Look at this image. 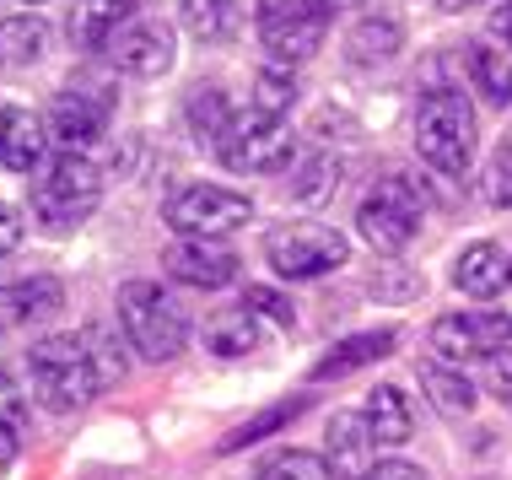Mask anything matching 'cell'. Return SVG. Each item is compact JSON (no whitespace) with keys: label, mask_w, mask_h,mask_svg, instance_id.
I'll list each match as a JSON object with an SVG mask.
<instances>
[{"label":"cell","mask_w":512,"mask_h":480,"mask_svg":"<svg viewBox=\"0 0 512 480\" xmlns=\"http://www.w3.org/2000/svg\"><path fill=\"white\" fill-rule=\"evenodd\" d=\"M108 114H114V92L87 87V81H81V87L54 92L44 125H49V141L60 146V152L92 157V146H98L103 135H108Z\"/></svg>","instance_id":"obj_11"},{"label":"cell","mask_w":512,"mask_h":480,"mask_svg":"<svg viewBox=\"0 0 512 480\" xmlns=\"http://www.w3.org/2000/svg\"><path fill=\"white\" fill-rule=\"evenodd\" d=\"M491 33H496V38H502V44L512 49V0H502V6L491 11Z\"/></svg>","instance_id":"obj_40"},{"label":"cell","mask_w":512,"mask_h":480,"mask_svg":"<svg viewBox=\"0 0 512 480\" xmlns=\"http://www.w3.org/2000/svg\"><path fill=\"white\" fill-rule=\"evenodd\" d=\"M415 373H421V389H426V400H432L442 416H469V410H475V383L464 378V367H453V362H421L415 367Z\"/></svg>","instance_id":"obj_26"},{"label":"cell","mask_w":512,"mask_h":480,"mask_svg":"<svg viewBox=\"0 0 512 480\" xmlns=\"http://www.w3.org/2000/svg\"><path fill=\"white\" fill-rule=\"evenodd\" d=\"M17 243H22V216L11 211L6 200H0V254H11Z\"/></svg>","instance_id":"obj_38"},{"label":"cell","mask_w":512,"mask_h":480,"mask_svg":"<svg viewBox=\"0 0 512 480\" xmlns=\"http://www.w3.org/2000/svg\"><path fill=\"white\" fill-rule=\"evenodd\" d=\"M162 265H168L173 281L200 286V292H216V286L238 281V265H243V259L232 254L221 238H178L173 249L162 254Z\"/></svg>","instance_id":"obj_13"},{"label":"cell","mask_w":512,"mask_h":480,"mask_svg":"<svg viewBox=\"0 0 512 480\" xmlns=\"http://www.w3.org/2000/svg\"><path fill=\"white\" fill-rule=\"evenodd\" d=\"M22 416H27V405H22L17 383H11L6 373H0V421H11V427H22Z\"/></svg>","instance_id":"obj_37"},{"label":"cell","mask_w":512,"mask_h":480,"mask_svg":"<svg viewBox=\"0 0 512 480\" xmlns=\"http://www.w3.org/2000/svg\"><path fill=\"white\" fill-rule=\"evenodd\" d=\"M453 286H459L464 297H496L507 286V254L496 249V243H469V249H459V259H453Z\"/></svg>","instance_id":"obj_18"},{"label":"cell","mask_w":512,"mask_h":480,"mask_svg":"<svg viewBox=\"0 0 512 480\" xmlns=\"http://www.w3.org/2000/svg\"><path fill=\"white\" fill-rule=\"evenodd\" d=\"M49 157V125L22 103L0 108V168L11 173H38Z\"/></svg>","instance_id":"obj_14"},{"label":"cell","mask_w":512,"mask_h":480,"mask_svg":"<svg viewBox=\"0 0 512 480\" xmlns=\"http://www.w3.org/2000/svg\"><path fill=\"white\" fill-rule=\"evenodd\" d=\"M464 6H475V0H442V11H464Z\"/></svg>","instance_id":"obj_42"},{"label":"cell","mask_w":512,"mask_h":480,"mask_svg":"<svg viewBox=\"0 0 512 480\" xmlns=\"http://www.w3.org/2000/svg\"><path fill=\"white\" fill-rule=\"evenodd\" d=\"M512 346V313L496 308H464V313H442L432 324V351L442 362L464 367V362H491L496 351Z\"/></svg>","instance_id":"obj_10"},{"label":"cell","mask_w":512,"mask_h":480,"mask_svg":"<svg viewBox=\"0 0 512 480\" xmlns=\"http://www.w3.org/2000/svg\"><path fill=\"white\" fill-rule=\"evenodd\" d=\"M108 60H114V71L135 76V81L168 76L173 71V27L151 22V17H135L114 44H108Z\"/></svg>","instance_id":"obj_12"},{"label":"cell","mask_w":512,"mask_h":480,"mask_svg":"<svg viewBox=\"0 0 512 480\" xmlns=\"http://www.w3.org/2000/svg\"><path fill=\"white\" fill-rule=\"evenodd\" d=\"M254 114H265V119H286L297 108V81L286 76V71H259L254 76Z\"/></svg>","instance_id":"obj_31"},{"label":"cell","mask_w":512,"mask_h":480,"mask_svg":"<svg viewBox=\"0 0 512 480\" xmlns=\"http://www.w3.org/2000/svg\"><path fill=\"white\" fill-rule=\"evenodd\" d=\"M464 71H469V87H475L486 103H496V108L512 103V49L464 44Z\"/></svg>","instance_id":"obj_22"},{"label":"cell","mask_w":512,"mask_h":480,"mask_svg":"<svg viewBox=\"0 0 512 480\" xmlns=\"http://www.w3.org/2000/svg\"><path fill=\"white\" fill-rule=\"evenodd\" d=\"M394 346H399V329H362V335H345V340H335V346L308 367V378L313 383L351 378V373H362V367L383 362V356H394Z\"/></svg>","instance_id":"obj_15"},{"label":"cell","mask_w":512,"mask_h":480,"mask_svg":"<svg viewBox=\"0 0 512 480\" xmlns=\"http://www.w3.org/2000/svg\"><path fill=\"white\" fill-rule=\"evenodd\" d=\"M507 281H512V254H507Z\"/></svg>","instance_id":"obj_43"},{"label":"cell","mask_w":512,"mask_h":480,"mask_svg":"<svg viewBox=\"0 0 512 480\" xmlns=\"http://www.w3.org/2000/svg\"><path fill=\"white\" fill-rule=\"evenodd\" d=\"M486 383H491V394L512 410V346L507 351H496L491 362H486Z\"/></svg>","instance_id":"obj_35"},{"label":"cell","mask_w":512,"mask_h":480,"mask_svg":"<svg viewBox=\"0 0 512 480\" xmlns=\"http://www.w3.org/2000/svg\"><path fill=\"white\" fill-rule=\"evenodd\" d=\"M421 216H426V200H421V189L410 184V178H378V189L356 205V232L372 243L378 254H399V249H410V238L421 232Z\"/></svg>","instance_id":"obj_7"},{"label":"cell","mask_w":512,"mask_h":480,"mask_svg":"<svg viewBox=\"0 0 512 480\" xmlns=\"http://www.w3.org/2000/svg\"><path fill=\"white\" fill-rule=\"evenodd\" d=\"M65 308V286L54 276H33L17 286H0V324H33Z\"/></svg>","instance_id":"obj_21"},{"label":"cell","mask_w":512,"mask_h":480,"mask_svg":"<svg viewBox=\"0 0 512 480\" xmlns=\"http://www.w3.org/2000/svg\"><path fill=\"white\" fill-rule=\"evenodd\" d=\"M216 157L232 173H286L297 162V135L286 119H265V114H238L227 125V135L216 141Z\"/></svg>","instance_id":"obj_8"},{"label":"cell","mask_w":512,"mask_h":480,"mask_svg":"<svg viewBox=\"0 0 512 480\" xmlns=\"http://www.w3.org/2000/svg\"><path fill=\"white\" fill-rule=\"evenodd\" d=\"M259 313L254 308H221L211 324H205V351L221 356V362H238V356L259 351Z\"/></svg>","instance_id":"obj_23"},{"label":"cell","mask_w":512,"mask_h":480,"mask_svg":"<svg viewBox=\"0 0 512 480\" xmlns=\"http://www.w3.org/2000/svg\"><path fill=\"white\" fill-rule=\"evenodd\" d=\"M98 200H103V173H98V162L81 157V152H60L44 173H33V195H27L33 216L49 232L81 227L98 211Z\"/></svg>","instance_id":"obj_4"},{"label":"cell","mask_w":512,"mask_h":480,"mask_svg":"<svg viewBox=\"0 0 512 480\" xmlns=\"http://www.w3.org/2000/svg\"><path fill=\"white\" fill-rule=\"evenodd\" d=\"M232 108H227V92L221 87H195L189 92V130L200 135V141H211V152H216V141L227 135V125H232Z\"/></svg>","instance_id":"obj_29"},{"label":"cell","mask_w":512,"mask_h":480,"mask_svg":"<svg viewBox=\"0 0 512 480\" xmlns=\"http://www.w3.org/2000/svg\"><path fill=\"white\" fill-rule=\"evenodd\" d=\"M372 448H378V437H372L367 416L362 410H340L335 421H329V464H335V475H367L372 470Z\"/></svg>","instance_id":"obj_17"},{"label":"cell","mask_w":512,"mask_h":480,"mask_svg":"<svg viewBox=\"0 0 512 480\" xmlns=\"http://www.w3.org/2000/svg\"><path fill=\"white\" fill-rule=\"evenodd\" d=\"M335 189H340V162L335 157L329 152L297 157V173H292V200L297 205H324Z\"/></svg>","instance_id":"obj_28"},{"label":"cell","mask_w":512,"mask_h":480,"mask_svg":"<svg viewBox=\"0 0 512 480\" xmlns=\"http://www.w3.org/2000/svg\"><path fill=\"white\" fill-rule=\"evenodd\" d=\"M254 33L275 60L286 65H302L324 49V33H329V17L313 6V0H259L254 6Z\"/></svg>","instance_id":"obj_9"},{"label":"cell","mask_w":512,"mask_h":480,"mask_svg":"<svg viewBox=\"0 0 512 480\" xmlns=\"http://www.w3.org/2000/svg\"><path fill=\"white\" fill-rule=\"evenodd\" d=\"M243 308L265 313V319H275V324H286V329L297 324V308H292V297L270 292V286H248V292H243Z\"/></svg>","instance_id":"obj_34"},{"label":"cell","mask_w":512,"mask_h":480,"mask_svg":"<svg viewBox=\"0 0 512 480\" xmlns=\"http://www.w3.org/2000/svg\"><path fill=\"white\" fill-rule=\"evenodd\" d=\"M49 49V22L44 17H0V71H22V65H38Z\"/></svg>","instance_id":"obj_24"},{"label":"cell","mask_w":512,"mask_h":480,"mask_svg":"<svg viewBox=\"0 0 512 480\" xmlns=\"http://www.w3.org/2000/svg\"><path fill=\"white\" fill-rule=\"evenodd\" d=\"M81 335H87V346H92V362H98V378H103V389H108V383H119V378H124V351H119V340L108 335L103 324L81 329Z\"/></svg>","instance_id":"obj_33"},{"label":"cell","mask_w":512,"mask_h":480,"mask_svg":"<svg viewBox=\"0 0 512 480\" xmlns=\"http://www.w3.org/2000/svg\"><path fill=\"white\" fill-rule=\"evenodd\" d=\"M17 432L22 427H11V421H0V470H11V464H17Z\"/></svg>","instance_id":"obj_39"},{"label":"cell","mask_w":512,"mask_h":480,"mask_svg":"<svg viewBox=\"0 0 512 480\" xmlns=\"http://www.w3.org/2000/svg\"><path fill=\"white\" fill-rule=\"evenodd\" d=\"M135 17H141V0H87L71 17V38H76V49H103L108 54V44H114Z\"/></svg>","instance_id":"obj_16"},{"label":"cell","mask_w":512,"mask_h":480,"mask_svg":"<svg viewBox=\"0 0 512 480\" xmlns=\"http://www.w3.org/2000/svg\"><path fill=\"white\" fill-rule=\"evenodd\" d=\"M345 49H351L356 65H383L405 49V22H399L394 11H367V17L345 33Z\"/></svg>","instance_id":"obj_20"},{"label":"cell","mask_w":512,"mask_h":480,"mask_svg":"<svg viewBox=\"0 0 512 480\" xmlns=\"http://www.w3.org/2000/svg\"><path fill=\"white\" fill-rule=\"evenodd\" d=\"M324 17H340V11H356V6H367V0H313Z\"/></svg>","instance_id":"obj_41"},{"label":"cell","mask_w":512,"mask_h":480,"mask_svg":"<svg viewBox=\"0 0 512 480\" xmlns=\"http://www.w3.org/2000/svg\"><path fill=\"white\" fill-rule=\"evenodd\" d=\"M415 152L442 178H464L475 162V108L459 87H426L415 103Z\"/></svg>","instance_id":"obj_2"},{"label":"cell","mask_w":512,"mask_h":480,"mask_svg":"<svg viewBox=\"0 0 512 480\" xmlns=\"http://www.w3.org/2000/svg\"><path fill=\"white\" fill-rule=\"evenodd\" d=\"M362 416H367V427H372V437H378L383 448H399V443H410V432H415L410 394L399 389V383H378V389L367 394Z\"/></svg>","instance_id":"obj_19"},{"label":"cell","mask_w":512,"mask_h":480,"mask_svg":"<svg viewBox=\"0 0 512 480\" xmlns=\"http://www.w3.org/2000/svg\"><path fill=\"white\" fill-rule=\"evenodd\" d=\"M22 6H44V0H22Z\"/></svg>","instance_id":"obj_44"},{"label":"cell","mask_w":512,"mask_h":480,"mask_svg":"<svg viewBox=\"0 0 512 480\" xmlns=\"http://www.w3.org/2000/svg\"><path fill=\"white\" fill-rule=\"evenodd\" d=\"M480 200H486L491 211H507V205H512V135L496 146L491 162H486V173H480Z\"/></svg>","instance_id":"obj_32"},{"label":"cell","mask_w":512,"mask_h":480,"mask_svg":"<svg viewBox=\"0 0 512 480\" xmlns=\"http://www.w3.org/2000/svg\"><path fill=\"white\" fill-rule=\"evenodd\" d=\"M356 480H426V470L410 464V459H378L367 475H356Z\"/></svg>","instance_id":"obj_36"},{"label":"cell","mask_w":512,"mask_h":480,"mask_svg":"<svg viewBox=\"0 0 512 480\" xmlns=\"http://www.w3.org/2000/svg\"><path fill=\"white\" fill-rule=\"evenodd\" d=\"M178 22L200 44H227L243 22V0H178Z\"/></svg>","instance_id":"obj_25"},{"label":"cell","mask_w":512,"mask_h":480,"mask_svg":"<svg viewBox=\"0 0 512 480\" xmlns=\"http://www.w3.org/2000/svg\"><path fill=\"white\" fill-rule=\"evenodd\" d=\"M254 480H335V464L324 454H308V448H286V454H270L259 464Z\"/></svg>","instance_id":"obj_30"},{"label":"cell","mask_w":512,"mask_h":480,"mask_svg":"<svg viewBox=\"0 0 512 480\" xmlns=\"http://www.w3.org/2000/svg\"><path fill=\"white\" fill-rule=\"evenodd\" d=\"M308 405H313L308 394H297V400H275V405H265L259 416H248L243 427H232L227 437H221V443H216V454H243V448L265 443V437H275L281 427H292V421H297Z\"/></svg>","instance_id":"obj_27"},{"label":"cell","mask_w":512,"mask_h":480,"mask_svg":"<svg viewBox=\"0 0 512 480\" xmlns=\"http://www.w3.org/2000/svg\"><path fill=\"white\" fill-rule=\"evenodd\" d=\"M162 222L178 238H227V232L254 222V200L227 184H184L162 200Z\"/></svg>","instance_id":"obj_6"},{"label":"cell","mask_w":512,"mask_h":480,"mask_svg":"<svg viewBox=\"0 0 512 480\" xmlns=\"http://www.w3.org/2000/svg\"><path fill=\"white\" fill-rule=\"evenodd\" d=\"M265 259L281 281H318L351 259V243L324 222H281L265 232Z\"/></svg>","instance_id":"obj_5"},{"label":"cell","mask_w":512,"mask_h":480,"mask_svg":"<svg viewBox=\"0 0 512 480\" xmlns=\"http://www.w3.org/2000/svg\"><path fill=\"white\" fill-rule=\"evenodd\" d=\"M27 378H33V400L65 416V410H81L87 400L103 394L98 362H92L87 335H44L27 351Z\"/></svg>","instance_id":"obj_1"},{"label":"cell","mask_w":512,"mask_h":480,"mask_svg":"<svg viewBox=\"0 0 512 480\" xmlns=\"http://www.w3.org/2000/svg\"><path fill=\"white\" fill-rule=\"evenodd\" d=\"M119 324H124V340L146 362H173L189 346V313L157 281H124L119 286Z\"/></svg>","instance_id":"obj_3"}]
</instances>
